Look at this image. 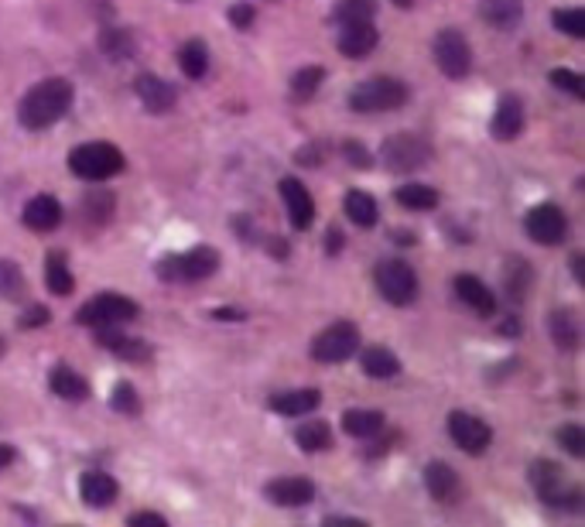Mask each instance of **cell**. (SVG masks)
Returning a JSON list of instances; mask_svg holds the SVG:
<instances>
[{
  "label": "cell",
  "instance_id": "obj_1",
  "mask_svg": "<svg viewBox=\"0 0 585 527\" xmlns=\"http://www.w3.org/2000/svg\"><path fill=\"white\" fill-rule=\"evenodd\" d=\"M69 106H72V82L69 79H45L21 99L18 120L28 131H45V127L59 123L69 114Z\"/></svg>",
  "mask_w": 585,
  "mask_h": 527
},
{
  "label": "cell",
  "instance_id": "obj_15",
  "mask_svg": "<svg viewBox=\"0 0 585 527\" xmlns=\"http://www.w3.org/2000/svg\"><path fill=\"white\" fill-rule=\"evenodd\" d=\"M264 493L277 507H305V504H312L315 487L305 476H281V480H271Z\"/></svg>",
  "mask_w": 585,
  "mask_h": 527
},
{
  "label": "cell",
  "instance_id": "obj_5",
  "mask_svg": "<svg viewBox=\"0 0 585 527\" xmlns=\"http://www.w3.org/2000/svg\"><path fill=\"white\" fill-rule=\"evenodd\" d=\"M373 281H377V288H380V294L387 298L390 305H401L404 309V305H411L418 298V274L401 257L380 260L377 271H373Z\"/></svg>",
  "mask_w": 585,
  "mask_h": 527
},
{
  "label": "cell",
  "instance_id": "obj_21",
  "mask_svg": "<svg viewBox=\"0 0 585 527\" xmlns=\"http://www.w3.org/2000/svg\"><path fill=\"white\" fill-rule=\"evenodd\" d=\"M134 89H137V97H140V103H144L151 114H168V110L175 106V89H172L161 76L144 72V76H137Z\"/></svg>",
  "mask_w": 585,
  "mask_h": 527
},
{
  "label": "cell",
  "instance_id": "obj_7",
  "mask_svg": "<svg viewBox=\"0 0 585 527\" xmlns=\"http://www.w3.org/2000/svg\"><path fill=\"white\" fill-rule=\"evenodd\" d=\"M380 161L390 172H414L431 161V144L418 134H394L380 144Z\"/></svg>",
  "mask_w": 585,
  "mask_h": 527
},
{
  "label": "cell",
  "instance_id": "obj_33",
  "mask_svg": "<svg viewBox=\"0 0 585 527\" xmlns=\"http://www.w3.org/2000/svg\"><path fill=\"white\" fill-rule=\"evenodd\" d=\"M294 442L301 446L305 452H322L332 446V431L326 421H318V418H312V421H305L301 429L294 431Z\"/></svg>",
  "mask_w": 585,
  "mask_h": 527
},
{
  "label": "cell",
  "instance_id": "obj_24",
  "mask_svg": "<svg viewBox=\"0 0 585 527\" xmlns=\"http://www.w3.org/2000/svg\"><path fill=\"white\" fill-rule=\"evenodd\" d=\"M48 387H52V394L62 397V401H86V397H89L86 377H79L72 367H55V370L48 373Z\"/></svg>",
  "mask_w": 585,
  "mask_h": 527
},
{
  "label": "cell",
  "instance_id": "obj_39",
  "mask_svg": "<svg viewBox=\"0 0 585 527\" xmlns=\"http://www.w3.org/2000/svg\"><path fill=\"white\" fill-rule=\"evenodd\" d=\"M551 21H555V28H558V31H565L568 38H585V11H579V7L555 11Z\"/></svg>",
  "mask_w": 585,
  "mask_h": 527
},
{
  "label": "cell",
  "instance_id": "obj_25",
  "mask_svg": "<svg viewBox=\"0 0 585 527\" xmlns=\"http://www.w3.org/2000/svg\"><path fill=\"white\" fill-rule=\"evenodd\" d=\"M547 326H551V339H555V346H558V350H579L582 326H579V319L568 312V309H558V312H551Z\"/></svg>",
  "mask_w": 585,
  "mask_h": 527
},
{
  "label": "cell",
  "instance_id": "obj_51",
  "mask_svg": "<svg viewBox=\"0 0 585 527\" xmlns=\"http://www.w3.org/2000/svg\"><path fill=\"white\" fill-rule=\"evenodd\" d=\"M14 463V449H7V446H0V469L11 466Z\"/></svg>",
  "mask_w": 585,
  "mask_h": 527
},
{
  "label": "cell",
  "instance_id": "obj_36",
  "mask_svg": "<svg viewBox=\"0 0 585 527\" xmlns=\"http://www.w3.org/2000/svg\"><path fill=\"white\" fill-rule=\"evenodd\" d=\"M322 79H326V69H322V65H305V69H298L292 76V97L312 99L315 93H318V86H322Z\"/></svg>",
  "mask_w": 585,
  "mask_h": 527
},
{
  "label": "cell",
  "instance_id": "obj_38",
  "mask_svg": "<svg viewBox=\"0 0 585 527\" xmlns=\"http://www.w3.org/2000/svg\"><path fill=\"white\" fill-rule=\"evenodd\" d=\"M24 294V274L14 260L0 257V298H21Z\"/></svg>",
  "mask_w": 585,
  "mask_h": 527
},
{
  "label": "cell",
  "instance_id": "obj_17",
  "mask_svg": "<svg viewBox=\"0 0 585 527\" xmlns=\"http://www.w3.org/2000/svg\"><path fill=\"white\" fill-rule=\"evenodd\" d=\"M425 487H428V493L438 504H459V497H462V480L445 463H428V469H425Z\"/></svg>",
  "mask_w": 585,
  "mask_h": 527
},
{
  "label": "cell",
  "instance_id": "obj_53",
  "mask_svg": "<svg viewBox=\"0 0 585 527\" xmlns=\"http://www.w3.org/2000/svg\"><path fill=\"white\" fill-rule=\"evenodd\" d=\"M397 7H414V0H394Z\"/></svg>",
  "mask_w": 585,
  "mask_h": 527
},
{
  "label": "cell",
  "instance_id": "obj_22",
  "mask_svg": "<svg viewBox=\"0 0 585 527\" xmlns=\"http://www.w3.org/2000/svg\"><path fill=\"white\" fill-rule=\"evenodd\" d=\"M455 294H459L476 315L496 312V298H493V292H489L476 274H459V277H455Z\"/></svg>",
  "mask_w": 585,
  "mask_h": 527
},
{
  "label": "cell",
  "instance_id": "obj_10",
  "mask_svg": "<svg viewBox=\"0 0 585 527\" xmlns=\"http://www.w3.org/2000/svg\"><path fill=\"white\" fill-rule=\"evenodd\" d=\"M356 350H360V332L352 322H332L329 329L318 332L312 343V356L318 363H343Z\"/></svg>",
  "mask_w": 585,
  "mask_h": 527
},
{
  "label": "cell",
  "instance_id": "obj_29",
  "mask_svg": "<svg viewBox=\"0 0 585 527\" xmlns=\"http://www.w3.org/2000/svg\"><path fill=\"white\" fill-rule=\"evenodd\" d=\"M521 11H524L521 0H483V4H479V14H483L493 28H504V31L521 21Z\"/></svg>",
  "mask_w": 585,
  "mask_h": 527
},
{
  "label": "cell",
  "instance_id": "obj_41",
  "mask_svg": "<svg viewBox=\"0 0 585 527\" xmlns=\"http://www.w3.org/2000/svg\"><path fill=\"white\" fill-rule=\"evenodd\" d=\"M110 404L120 411V414H140V397H137V391L131 387V384H117L114 387V394H110Z\"/></svg>",
  "mask_w": 585,
  "mask_h": 527
},
{
  "label": "cell",
  "instance_id": "obj_9",
  "mask_svg": "<svg viewBox=\"0 0 585 527\" xmlns=\"http://www.w3.org/2000/svg\"><path fill=\"white\" fill-rule=\"evenodd\" d=\"M82 326H120V322H131L137 319V305L127 298V294H97V298H89L76 315Z\"/></svg>",
  "mask_w": 585,
  "mask_h": 527
},
{
  "label": "cell",
  "instance_id": "obj_45",
  "mask_svg": "<svg viewBox=\"0 0 585 527\" xmlns=\"http://www.w3.org/2000/svg\"><path fill=\"white\" fill-rule=\"evenodd\" d=\"M343 151H346V157H350L356 168H370V155H367V151H363L356 140H346V144H343Z\"/></svg>",
  "mask_w": 585,
  "mask_h": 527
},
{
  "label": "cell",
  "instance_id": "obj_20",
  "mask_svg": "<svg viewBox=\"0 0 585 527\" xmlns=\"http://www.w3.org/2000/svg\"><path fill=\"white\" fill-rule=\"evenodd\" d=\"M97 343L106 346L110 353H117L120 360H127V363H144L151 356V350L140 339H131L127 332H117L114 326H97Z\"/></svg>",
  "mask_w": 585,
  "mask_h": 527
},
{
  "label": "cell",
  "instance_id": "obj_12",
  "mask_svg": "<svg viewBox=\"0 0 585 527\" xmlns=\"http://www.w3.org/2000/svg\"><path fill=\"white\" fill-rule=\"evenodd\" d=\"M524 230L530 240H538V243H545V247H555V243H562L568 236V219L558 206L545 202V206H534V209L524 216Z\"/></svg>",
  "mask_w": 585,
  "mask_h": 527
},
{
  "label": "cell",
  "instance_id": "obj_44",
  "mask_svg": "<svg viewBox=\"0 0 585 527\" xmlns=\"http://www.w3.org/2000/svg\"><path fill=\"white\" fill-rule=\"evenodd\" d=\"M131 527H168V521L161 514H151V510H140V514H131Z\"/></svg>",
  "mask_w": 585,
  "mask_h": 527
},
{
  "label": "cell",
  "instance_id": "obj_16",
  "mask_svg": "<svg viewBox=\"0 0 585 527\" xmlns=\"http://www.w3.org/2000/svg\"><path fill=\"white\" fill-rule=\"evenodd\" d=\"M79 497H82V504L86 507H110L114 500H117V480L110 476V472H99V469H89V472H82V480H79Z\"/></svg>",
  "mask_w": 585,
  "mask_h": 527
},
{
  "label": "cell",
  "instance_id": "obj_42",
  "mask_svg": "<svg viewBox=\"0 0 585 527\" xmlns=\"http://www.w3.org/2000/svg\"><path fill=\"white\" fill-rule=\"evenodd\" d=\"M558 442H562V449L568 455H575V459H582L585 455V429L582 425H562L558 429Z\"/></svg>",
  "mask_w": 585,
  "mask_h": 527
},
{
  "label": "cell",
  "instance_id": "obj_3",
  "mask_svg": "<svg viewBox=\"0 0 585 527\" xmlns=\"http://www.w3.org/2000/svg\"><path fill=\"white\" fill-rule=\"evenodd\" d=\"M527 480H530V487L538 489V497L551 504V507H565V510H582V489L565 483V476H562V466H555V463H547V459H538L530 472H527Z\"/></svg>",
  "mask_w": 585,
  "mask_h": 527
},
{
  "label": "cell",
  "instance_id": "obj_14",
  "mask_svg": "<svg viewBox=\"0 0 585 527\" xmlns=\"http://www.w3.org/2000/svg\"><path fill=\"white\" fill-rule=\"evenodd\" d=\"M377 28H373V21H352V24H343V31H339V52L346 55V59H367L373 48H377Z\"/></svg>",
  "mask_w": 585,
  "mask_h": 527
},
{
  "label": "cell",
  "instance_id": "obj_43",
  "mask_svg": "<svg viewBox=\"0 0 585 527\" xmlns=\"http://www.w3.org/2000/svg\"><path fill=\"white\" fill-rule=\"evenodd\" d=\"M551 82H555L558 89L572 93L575 99H585V79L579 76V72H572V69H555V72H551Z\"/></svg>",
  "mask_w": 585,
  "mask_h": 527
},
{
  "label": "cell",
  "instance_id": "obj_37",
  "mask_svg": "<svg viewBox=\"0 0 585 527\" xmlns=\"http://www.w3.org/2000/svg\"><path fill=\"white\" fill-rule=\"evenodd\" d=\"M377 18V0H339L335 4V21L352 24V21H373Z\"/></svg>",
  "mask_w": 585,
  "mask_h": 527
},
{
  "label": "cell",
  "instance_id": "obj_48",
  "mask_svg": "<svg viewBox=\"0 0 585 527\" xmlns=\"http://www.w3.org/2000/svg\"><path fill=\"white\" fill-rule=\"evenodd\" d=\"M326 527H367L356 517H326Z\"/></svg>",
  "mask_w": 585,
  "mask_h": 527
},
{
  "label": "cell",
  "instance_id": "obj_23",
  "mask_svg": "<svg viewBox=\"0 0 585 527\" xmlns=\"http://www.w3.org/2000/svg\"><path fill=\"white\" fill-rule=\"evenodd\" d=\"M322 404V394L315 387H305V391H284L271 397V411L274 414H284V418H298V414H312L315 408Z\"/></svg>",
  "mask_w": 585,
  "mask_h": 527
},
{
  "label": "cell",
  "instance_id": "obj_32",
  "mask_svg": "<svg viewBox=\"0 0 585 527\" xmlns=\"http://www.w3.org/2000/svg\"><path fill=\"white\" fill-rule=\"evenodd\" d=\"M394 196H397V202H401L404 209H414V213H421V209H435V206H438V192H435L431 185H421V182L401 185Z\"/></svg>",
  "mask_w": 585,
  "mask_h": 527
},
{
  "label": "cell",
  "instance_id": "obj_47",
  "mask_svg": "<svg viewBox=\"0 0 585 527\" xmlns=\"http://www.w3.org/2000/svg\"><path fill=\"white\" fill-rule=\"evenodd\" d=\"M45 322H48V312H45V309H31V312L21 319L24 329H31V326H45Z\"/></svg>",
  "mask_w": 585,
  "mask_h": 527
},
{
  "label": "cell",
  "instance_id": "obj_31",
  "mask_svg": "<svg viewBox=\"0 0 585 527\" xmlns=\"http://www.w3.org/2000/svg\"><path fill=\"white\" fill-rule=\"evenodd\" d=\"M178 65H182V72L189 79H202L209 72V52H206V45L202 41H185L178 48Z\"/></svg>",
  "mask_w": 585,
  "mask_h": 527
},
{
  "label": "cell",
  "instance_id": "obj_50",
  "mask_svg": "<svg viewBox=\"0 0 585 527\" xmlns=\"http://www.w3.org/2000/svg\"><path fill=\"white\" fill-rule=\"evenodd\" d=\"M326 243H329V254H339V247H343V234H339V230H329V240H326Z\"/></svg>",
  "mask_w": 585,
  "mask_h": 527
},
{
  "label": "cell",
  "instance_id": "obj_2",
  "mask_svg": "<svg viewBox=\"0 0 585 527\" xmlns=\"http://www.w3.org/2000/svg\"><path fill=\"white\" fill-rule=\"evenodd\" d=\"M69 168H72V175L86 178V182H106L123 172V155L106 140H93V144H79L69 155Z\"/></svg>",
  "mask_w": 585,
  "mask_h": 527
},
{
  "label": "cell",
  "instance_id": "obj_6",
  "mask_svg": "<svg viewBox=\"0 0 585 527\" xmlns=\"http://www.w3.org/2000/svg\"><path fill=\"white\" fill-rule=\"evenodd\" d=\"M216 268H219V254H216L213 247H192L189 254L165 257L157 264V274H161V281H182V285H189V281L213 277Z\"/></svg>",
  "mask_w": 585,
  "mask_h": 527
},
{
  "label": "cell",
  "instance_id": "obj_13",
  "mask_svg": "<svg viewBox=\"0 0 585 527\" xmlns=\"http://www.w3.org/2000/svg\"><path fill=\"white\" fill-rule=\"evenodd\" d=\"M277 192H281V202H284V209H288V219H292L294 230H309L312 226V216H315V202L309 196V189L298 182V178H284L281 185H277Z\"/></svg>",
  "mask_w": 585,
  "mask_h": 527
},
{
  "label": "cell",
  "instance_id": "obj_27",
  "mask_svg": "<svg viewBox=\"0 0 585 527\" xmlns=\"http://www.w3.org/2000/svg\"><path fill=\"white\" fill-rule=\"evenodd\" d=\"M384 429V414L373 408H352L343 414V431L352 438H373L377 431Z\"/></svg>",
  "mask_w": 585,
  "mask_h": 527
},
{
  "label": "cell",
  "instance_id": "obj_40",
  "mask_svg": "<svg viewBox=\"0 0 585 527\" xmlns=\"http://www.w3.org/2000/svg\"><path fill=\"white\" fill-rule=\"evenodd\" d=\"M82 213L89 216L93 223H106L114 213V192H93L82 199Z\"/></svg>",
  "mask_w": 585,
  "mask_h": 527
},
{
  "label": "cell",
  "instance_id": "obj_8",
  "mask_svg": "<svg viewBox=\"0 0 585 527\" xmlns=\"http://www.w3.org/2000/svg\"><path fill=\"white\" fill-rule=\"evenodd\" d=\"M431 52H435L438 69L449 79H466L469 72H472V48H469L466 35H462L459 28H442V31L435 35Z\"/></svg>",
  "mask_w": 585,
  "mask_h": 527
},
{
  "label": "cell",
  "instance_id": "obj_30",
  "mask_svg": "<svg viewBox=\"0 0 585 527\" xmlns=\"http://www.w3.org/2000/svg\"><path fill=\"white\" fill-rule=\"evenodd\" d=\"M45 285H48V292L52 294H69L72 288H76L72 271H69V264H65V254H62V251H52L48 260H45Z\"/></svg>",
  "mask_w": 585,
  "mask_h": 527
},
{
  "label": "cell",
  "instance_id": "obj_19",
  "mask_svg": "<svg viewBox=\"0 0 585 527\" xmlns=\"http://www.w3.org/2000/svg\"><path fill=\"white\" fill-rule=\"evenodd\" d=\"M489 131L496 140H513L524 131V103L517 97H504L496 103V114L489 120Z\"/></svg>",
  "mask_w": 585,
  "mask_h": 527
},
{
  "label": "cell",
  "instance_id": "obj_52",
  "mask_svg": "<svg viewBox=\"0 0 585 527\" xmlns=\"http://www.w3.org/2000/svg\"><path fill=\"white\" fill-rule=\"evenodd\" d=\"M216 319H243V312H230V309H219Z\"/></svg>",
  "mask_w": 585,
  "mask_h": 527
},
{
  "label": "cell",
  "instance_id": "obj_46",
  "mask_svg": "<svg viewBox=\"0 0 585 527\" xmlns=\"http://www.w3.org/2000/svg\"><path fill=\"white\" fill-rule=\"evenodd\" d=\"M230 21H233L236 28H250V21H254V7H250V4H236L233 11H230Z\"/></svg>",
  "mask_w": 585,
  "mask_h": 527
},
{
  "label": "cell",
  "instance_id": "obj_35",
  "mask_svg": "<svg viewBox=\"0 0 585 527\" xmlns=\"http://www.w3.org/2000/svg\"><path fill=\"white\" fill-rule=\"evenodd\" d=\"M99 45H103V52L114 62H123L134 55V38H131V31H123V28H106V31L99 35Z\"/></svg>",
  "mask_w": 585,
  "mask_h": 527
},
{
  "label": "cell",
  "instance_id": "obj_49",
  "mask_svg": "<svg viewBox=\"0 0 585 527\" xmlns=\"http://www.w3.org/2000/svg\"><path fill=\"white\" fill-rule=\"evenodd\" d=\"M572 271H575V281H579V285H585V260H582V254L572 257Z\"/></svg>",
  "mask_w": 585,
  "mask_h": 527
},
{
  "label": "cell",
  "instance_id": "obj_28",
  "mask_svg": "<svg viewBox=\"0 0 585 527\" xmlns=\"http://www.w3.org/2000/svg\"><path fill=\"white\" fill-rule=\"evenodd\" d=\"M346 216H350L356 226L370 230V226H377V219H380V206H377V199L370 192L352 189L350 196H346Z\"/></svg>",
  "mask_w": 585,
  "mask_h": 527
},
{
  "label": "cell",
  "instance_id": "obj_11",
  "mask_svg": "<svg viewBox=\"0 0 585 527\" xmlns=\"http://www.w3.org/2000/svg\"><path fill=\"white\" fill-rule=\"evenodd\" d=\"M449 435L466 455H483L489 449V442H493V429H489L483 418L469 414V411H452Z\"/></svg>",
  "mask_w": 585,
  "mask_h": 527
},
{
  "label": "cell",
  "instance_id": "obj_18",
  "mask_svg": "<svg viewBox=\"0 0 585 527\" xmlns=\"http://www.w3.org/2000/svg\"><path fill=\"white\" fill-rule=\"evenodd\" d=\"M62 223V202L55 196H35L24 206V226L35 234H52Z\"/></svg>",
  "mask_w": 585,
  "mask_h": 527
},
{
  "label": "cell",
  "instance_id": "obj_4",
  "mask_svg": "<svg viewBox=\"0 0 585 527\" xmlns=\"http://www.w3.org/2000/svg\"><path fill=\"white\" fill-rule=\"evenodd\" d=\"M408 99V86L401 79H370V82H360L350 93V106L356 114H384V110H397L404 106Z\"/></svg>",
  "mask_w": 585,
  "mask_h": 527
},
{
  "label": "cell",
  "instance_id": "obj_26",
  "mask_svg": "<svg viewBox=\"0 0 585 527\" xmlns=\"http://www.w3.org/2000/svg\"><path fill=\"white\" fill-rule=\"evenodd\" d=\"M360 367H363L367 377L387 380V377H397V373H401V360L390 350H384V346H367L363 356H360Z\"/></svg>",
  "mask_w": 585,
  "mask_h": 527
},
{
  "label": "cell",
  "instance_id": "obj_34",
  "mask_svg": "<svg viewBox=\"0 0 585 527\" xmlns=\"http://www.w3.org/2000/svg\"><path fill=\"white\" fill-rule=\"evenodd\" d=\"M504 285H507V292L513 302H524V294L530 292V285H534V271L527 268L524 260H510L507 271H504Z\"/></svg>",
  "mask_w": 585,
  "mask_h": 527
}]
</instances>
